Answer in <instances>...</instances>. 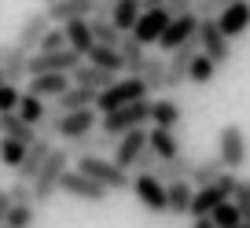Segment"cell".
Returning <instances> with one entry per match:
<instances>
[{
  "label": "cell",
  "instance_id": "cell-1",
  "mask_svg": "<svg viewBox=\"0 0 250 228\" xmlns=\"http://www.w3.org/2000/svg\"><path fill=\"white\" fill-rule=\"evenodd\" d=\"M66 162H70V155H66V147H55L52 155H48V162L41 166L37 181H33V206H44L48 199L59 191L62 177H66Z\"/></svg>",
  "mask_w": 250,
  "mask_h": 228
},
{
  "label": "cell",
  "instance_id": "cell-2",
  "mask_svg": "<svg viewBox=\"0 0 250 228\" xmlns=\"http://www.w3.org/2000/svg\"><path fill=\"white\" fill-rule=\"evenodd\" d=\"M147 100V88H144L140 78H118L114 85L107 88V92H100V100H96V114H114V110L129 107V103H140Z\"/></svg>",
  "mask_w": 250,
  "mask_h": 228
},
{
  "label": "cell",
  "instance_id": "cell-3",
  "mask_svg": "<svg viewBox=\"0 0 250 228\" xmlns=\"http://www.w3.org/2000/svg\"><path fill=\"white\" fill-rule=\"evenodd\" d=\"M78 173H85L88 181H96L107 191H133V177L118 169L110 158H78Z\"/></svg>",
  "mask_w": 250,
  "mask_h": 228
},
{
  "label": "cell",
  "instance_id": "cell-4",
  "mask_svg": "<svg viewBox=\"0 0 250 228\" xmlns=\"http://www.w3.org/2000/svg\"><path fill=\"white\" fill-rule=\"evenodd\" d=\"M151 122V100H140V103H129V107L114 110V114H103L100 118V129L107 136H125V133H133V129H144Z\"/></svg>",
  "mask_w": 250,
  "mask_h": 228
},
{
  "label": "cell",
  "instance_id": "cell-5",
  "mask_svg": "<svg viewBox=\"0 0 250 228\" xmlns=\"http://www.w3.org/2000/svg\"><path fill=\"white\" fill-rule=\"evenodd\" d=\"M195 41H199V52H203L206 59L217 66V70L232 59V41L221 33L217 19H199V37H195Z\"/></svg>",
  "mask_w": 250,
  "mask_h": 228
},
{
  "label": "cell",
  "instance_id": "cell-6",
  "mask_svg": "<svg viewBox=\"0 0 250 228\" xmlns=\"http://www.w3.org/2000/svg\"><path fill=\"white\" fill-rule=\"evenodd\" d=\"M169 11L162 8V0H147L144 4V11H140V22H136V30H133V41H140L144 48L147 44H158L162 41V33L169 30Z\"/></svg>",
  "mask_w": 250,
  "mask_h": 228
},
{
  "label": "cell",
  "instance_id": "cell-7",
  "mask_svg": "<svg viewBox=\"0 0 250 228\" xmlns=\"http://www.w3.org/2000/svg\"><path fill=\"white\" fill-rule=\"evenodd\" d=\"M247 155H250V144H247V136H243V129L239 125H225V129H221V136H217V158H221V166H225L228 173H239L243 166H247Z\"/></svg>",
  "mask_w": 250,
  "mask_h": 228
},
{
  "label": "cell",
  "instance_id": "cell-8",
  "mask_svg": "<svg viewBox=\"0 0 250 228\" xmlns=\"http://www.w3.org/2000/svg\"><path fill=\"white\" fill-rule=\"evenodd\" d=\"M52 26H70V22H92L96 19V0H55L44 8Z\"/></svg>",
  "mask_w": 250,
  "mask_h": 228
},
{
  "label": "cell",
  "instance_id": "cell-9",
  "mask_svg": "<svg viewBox=\"0 0 250 228\" xmlns=\"http://www.w3.org/2000/svg\"><path fill=\"white\" fill-rule=\"evenodd\" d=\"M59 191H62V195H70V199H78V203H96V206L107 203V195H110L107 188H100L96 181H88V177L78 173V169H66V177H62Z\"/></svg>",
  "mask_w": 250,
  "mask_h": 228
},
{
  "label": "cell",
  "instance_id": "cell-10",
  "mask_svg": "<svg viewBox=\"0 0 250 228\" xmlns=\"http://www.w3.org/2000/svg\"><path fill=\"white\" fill-rule=\"evenodd\" d=\"M195 37H199V15L191 11V15H180V19H173V22H169V30H166V33H162V41H158V48L173 55L177 48L191 44Z\"/></svg>",
  "mask_w": 250,
  "mask_h": 228
},
{
  "label": "cell",
  "instance_id": "cell-11",
  "mask_svg": "<svg viewBox=\"0 0 250 228\" xmlns=\"http://www.w3.org/2000/svg\"><path fill=\"white\" fill-rule=\"evenodd\" d=\"M147 151V129H133V133H125V136H118V144H114V151H110V162L118 166V169H125L129 173V166H136V158Z\"/></svg>",
  "mask_w": 250,
  "mask_h": 228
},
{
  "label": "cell",
  "instance_id": "cell-12",
  "mask_svg": "<svg viewBox=\"0 0 250 228\" xmlns=\"http://www.w3.org/2000/svg\"><path fill=\"white\" fill-rule=\"evenodd\" d=\"M114 144H118L114 136H107L103 129H92L81 140H70V144H62V147H66L70 158H103L107 151H114Z\"/></svg>",
  "mask_w": 250,
  "mask_h": 228
},
{
  "label": "cell",
  "instance_id": "cell-13",
  "mask_svg": "<svg viewBox=\"0 0 250 228\" xmlns=\"http://www.w3.org/2000/svg\"><path fill=\"white\" fill-rule=\"evenodd\" d=\"M48 30H52V22H48L44 11H30V15L22 19V26H19V37H15V48H22V52H37V44L48 37Z\"/></svg>",
  "mask_w": 250,
  "mask_h": 228
},
{
  "label": "cell",
  "instance_id": "cell-14",
  "mask_svg": "<svg viewBox=\"0 0 250 228\" xmlns=\"http://www.w3.org/2000/svg\"><path fill=\"white\" fill-rule=\"evenodd\" d=\"M217 26H221V33H225L228 41L243 37V33L250 30V4H247V0H232V4H225V11L217 15Z\"/></svg>",
  "mask_w": 250,
  "mask_h": 228
},
{
  "label": "cell",
  "instance_id": "cell-15",
  "mask_svg": "<svg viewBox=\"0 0 250 228\" xmlns=\"http://www.w3.org/2000/svg\"><path fill=\"white\" fill-rule=\"evenodd\" d=\"M52 151H55V144H52V140H41V136H37V140H33L30 147H26L22 166L15 169V173H19V181L33 188V181H37V173H41V166L48 162V155H52Z\"/></svg>",
  "mask_w": 250,
  "mask_h": 228
},
{
  "label": "cell",
  "instance_id": "cell-16",
  "mask_svg": "<svg viewBox=\"0 0 250 228\" xmlns=\"http://www.w3.org/2000/svg\"><path fill=\"white\" fill-rule=\"evenodd\" d=\"M133 195L147 213H166V184L155 177H133Z\"/></svg>",
  "mask_w": 250,
  "mask_h": 228
},
{
  "label": "cell",
  "instance_id": "cell-17",
  "mask_svg": "<svg viewBox=\"0 0 250 228\" xmlns=\"http://www.w3.org/2000/svg\"><path fill=\"white\" fill-rule=\"evenodd\" d=\"M122 78V74H110V70H100V66H88V63H81L78 70L70 74V81H74V88H88V92H107L114 81Z\"/></svg>",
  "mask_w": 250,
  "mask_h": 228
},
{
  "label": "cell",
  "instance_id": "cell-18",
  "mask_svg": "<svg viewBox=\"0 0 250 228\" xmlns=\"http://www.w3.org/2000/svg\"><path fill=\"white\" fill-rule=\"evenodd\" d=\"M0 78H4V85L19 88L26 78H30V52H22V48L11 44L8 55H4V63H0Z\"/></svg>",
  "mask_w": 250,
  "mask_h": 228
},
{
  "label": "cell",
  "instance_id": "cell-19",
  "mask_svg": "<svg viewBox=\"0 0 250 228\" xmlns=\"http://www.w3.org/2000/svg\"><path fill=\"white\" fill-rule=\"evenodd\" d=\"M92 129H100V122H96V107L78 110V114H62V118H59V136H62L66 144H70V140H81V136L92 133Z\"/></svg>",
  "mask_w": 250,
  "mask_h": 228
},
{
  "label": "cell",
  "instance_id": "cell-20",
  "mask_svg": "<svg viewBox=\"0 0 250 228\" xmlns=\"http://www.w3.org/2000/svg\"><path fill=\"white\" fill-rule=\"evenodd\" d=\"M70 88V74H41V78H30V96H37V100H59L62 92Z\"/></svg>",
  "mask_w": 250,
  "mask_h": 228
},
{
  "label": "cell",
  "instance_id": "cell-21",
  "mask_svg": "<svg viewBox=\"0 0 250 228\" xmlns=\"http://www.w3.org/2000/svg\"><path fill=\"white\" fill-rule=\"evenodd\" d=\"M118 55H122V70H125V78H140V70H144V63H147V48L140 44V41H133V33L118 44Z\"/></svg>",
  "mask_w": 250,
  "mask_h": 228
},
{
  "label": "cell",
  "instance_id": "cell-22",
  "mask_svg": "<svg viewBox=\"0 0 250 228\" xmlns=\"http://www.w3.org/2000/svg\"><path fill=\"white\" fill-rule=\"evenodd\" d=\"M140 81H144V88H147V96L169 92V88H166V81H169V66H166V59L147 55V63H144V70H140Z\"/></svg>",
  "mask_w": 250,
  "mask_h": 228
},
{
  "label": "cell",
  "instance_id": "cell-23",
  "mask_svg": "<svg viewBox=\"0 0 250 228\" xmlns=\"http://www.w3.org/2000/svg\"><path fill=\"white\" fill-rule=\"evenodd\" d=\"M191 199H195V188L191 181H177V184H166V213H191Z\"/></svg>",
  "mask_w": 250,
  "mask_h": 228
},
{
  "label": "cell",
  "instance_id": "cell-24",
  "mask_svg": "<svg viewBox=\"0 0 250 228\" xmlns=\"http://www.w3.org/2000/svg\"><path fill=\"white\" fill-rule=\"evenodd\" d=\"M140 11H144V4H136V0H118V4H110V22H114V30L129 37V33L136 30V22H140Z\"/></svg>",
  "mask_w": 250,
  "mask_h": 228
},
{
  "label": "cell",
  "instance_id": "cell-25",
  "mask_svg": "<svg viewBox=\"0 0 250 228\" xmlns=\"http://www.w3.org/2000/svg\"><path fill=\"white\" fill-rule=\"evenodd\" d=\"M191 173H195V158L180 155V158H169V162H158L155 181H162V184H177V181H191Z\"/></svg>",
  "mask_w": 250,
  "mask_h": 228
},
{
  "label": "cell",
  "instance_id": "cell-26",
  "mask_svg": "<svg viewBox=\"0 0 250 228\" xmlns=\"http://www.w3.org/2000/svg\"><path fill=\"white\" fill-rule=\"evenodd\" d=\"M147 147L158 155V162L180 158V140H177L173 129H147Z\"/></svg>",
  "mask_w": 250,
  "mask_h": 228
},
{
  "label": "cell",
  "instance_id": "cell-27",
  "mask_svg": "<svg viewBox=\"0 0 250 228\" xmlns=\"http://www.w3.org/2000/svg\"><path fill=\"white\" fill-rule=\"evenodd\" d=\"M96 100H100V96L96 92H88V88H66V92L59 96V100L52 103L55 110H59V114H78V110H88V107H96Z\"/></svg>",
  "mask_w": 250,
  "mask_h": 228
},
{
  "label": "cell",
  "instance_id": "cell-28",
  "mask_svg": "<svg viewBox=\"0 0 250 228\" xmlns=\"http://www.w3.org/2000/svg\"><path fill=\"white\" fill-rule=\"evenodd\" d=\"M62 33H66V48H70V52H78L81 59L96 48L92 26H88V22H70V26H62Z\"/></svg>",
  "mask_w": 250,
  "mask_h": 228
},
{
  "label": "cell",
  "instance_id": "cell-29",
  "mask_svg": "<svg viewBox=\"0 0 250 228\" xmlns=\"http://www.w3.org/2000/svg\"><path fill=\"white\" fill-rule=\"evenodd\" d=\"M0 136H8V140L22 144V147H30V144L37 140V133H33V129L26 125L19 114H0Z\"/></svg>",
  "mask_w": 250,
  "mask_h": 228
},
{
  "label": "cell",
  "instance_id": "cell-30",
  "mask_svg": "<svg viewBox=\"0 0 250 228\" xmlns=\"http://www.w3.org/2000/svg\"><path fill=\"white\" fill-rule=\"evenodd\" d=\"M151 122H155V129H177L180 125L177 100H151Z\"/></svg>",
  "mask_w": 250,
  "mask_h": 228
},
{
  "label": "cell",
  "instance_id": "cell-31",
  "mask_svg": "<svg viewBox=\"0 0 250 228\" xmlns=\"http://www.w3.org/2000/svg\"><path fill=\"white\" fill-rule=\"evenodd\" d=\"M228 169L221 166V158H203L195 162V173H191V188H210L213 181H221Z\"/></svg>",
  "mask_w": 250,
  "mask_h": 228
},
{
  "label": "cell",
  "instance_id": "cell-32",
  "mask_svg": "<svg viewBox=\"0 0 250 228\" xmlns=\"http://www.w3.org/2000/svg\"><path fill=\"white\" fill-rule=\"evenodd\" d=\"M15 114H19V118H22L30 129H37L41 118L48 114V103L37 100V96H30V92H22V100H19V110H15Z\"/></svg>",
  "mask_w": 250,
  "mask_h": 228
},
{
  "label": "cell",
  "instance_id": "cell-33",
  "mask_svg": "<svg viewBox=\"0 0 250 228\" xmlns=\"http://www.w3.org/2000/svg\"><path fill=\"white\" fill-rule=\"evenodd\" d=\"M88 66H100V70H110V74H122V55H118V48H103L96 44L92 52L85 55Z\"/></svg>",
  "mask_w": 250,
  "mask_h": 228
},
{
  "label": "cell",
  "instance_id": "cell-34",
  "mask_svg": "<svg viewBox=\"0 0 250 228\" xmlns=\"http://www.w3.org/2000/svg\"><path fill=\"white\" fill-rule=\"evenodd\" d=\"M213 74H217V66H213L203 52H199V55H195V63H191V70H188V81H191V85H210Z\"/></svg>",
  "mask_w": 250,
  "mask_h": 228
},
{
  "label": "cell",
  "instance_id": "cell-35",
  "mask_svg": "<svg viewBox=\"0 0 250 228\" xmlns=\"http://www.w3.org/2000/svg\"><path fill=\"white\" fill-rule=\"evenodd\" d=\"M88 26H92V41L103 44V48H118L125 41V33H118L114 22H88Z\"/></svg>",
  "mask_w": 250,
  "mask_h": 228
},
{
  "label": "cell",
  "instance_id": "cell-36",
  "mask_svg": "<svg viewBox=\"0 0 250 228\" xmlns=\"http://www.w3.org/2000/svg\"><path fill=\"white\" fill-rule=\"evenodd\" d=\"M232 203H235V210H239L243 225H250V177H239V184H235V191H232Z\"/></svg>",
  "mask_w": 250,
  "mask_h": 228
},
{
  "label": "cell",
  "instance_id": "cell-37",
  "mask_svg": "<svg viewBox=\"0 0 250 228\" xmlns=\"http://www.w3.org/2000/svg\"><path fill=\"white\" fill-rule=\"evenodd\" d=\"M22 158H26V147H22V144L8 140V136H0V162L11 166V169H19V166H22Z\"/></svg>",
  "mask_w": 250,
  "mask_h": 228
},
{
  "label": "cell",
  "instance_id": "cell-38",
  "mask_svg": "<svg viewBox=\"0 0 250 228\" xmlns=\"http://www.w3.org/2000/svg\"><path fill=\"white\" fill-rule=\"evenodd\" d=\"M210 221H213V228H239V225H243V217H239V210H235V203L217 206V210L210 213Z\"/></svg>",
  "mask_w": 250,
  "mask_h": 228
},
{
  "label": "cell",
  "instance_id": "cell-39",
  "mask_svg": "<svg viewBox=\"0 0 250 228\" xmlns=\"http://www.w3.org/2000/svg\"><path fill=\"white\" fill-rule=\"evenodd\" d=\"M52 52H66V33H62L59 26L48 30V37L37 44V52H33V55H52Z\"/></svg>",
  "mask_w": 250,
  "mask_h": 228
},
{
  "label": "cell",
  "instance_id": "cell-40",
  "mask_svg": "<svg viewBox=\"0 0 250 228\" xmlns=\"http://www.w3.org/2000/svg\"><path fill=\"white\" fill-rule=\"evenodd\" d=\"M33 213H37V206H11L4 225L8 228H33Z\"/></svg>",
  "mask_w": 250,
  "mask_h": 228
},
{
  "label": "cell",
  "instance_id": "cell-41",
  "mask_svg": "<svg viewBox=\"0 0 250 228\" xmlns=\"http://www.w3.org/2000/svg\"><path fill=\"white\" fill-rule=\"evenodd\" d=\"M8 199H11V206H33V188L22 184V181H15L8 188Z\"/></svg>",
  "mask_w": 250,
  "mask_h": 228
},
{
  "label": "cell",
  "instance_id": "cell-42",
  "mask_svg": "<svg viewBox=\"0 0 250 228\" xmlns=\"http://www.w3.org/2000/svg\"><path fill=\"white\" fill-rule=\"evenodd\" d=\"M19 100H22V92H19V88H11V85H4V88H0V114H15V110H19Z\"/></svg>",
  "mask_w": 250,
  "mask_h": 228
},
{
  "label": "cell",
  "instance_id": "cell-43",
  "mask_svg": "<svg viewBox=\"0 0 250 228\" xmlns=\"http://www.w3.org/2000/svg\"><path fill=\"white\" fill-rule=\"evenodd\" d=\"M133 169H136V177H155V169H158V155L147 147L140 158H136V166H133Z\"/></svg>",
  "mask_w": 250,
  "mask_h": 228
},
{
  "label": "cell",
  "instance_id": "cell-44",
  "mask_svg": "<svg viewBox=\"0 0 250 228\" xmlns=\"http://www.w3.org/2000/svg\"><path fill=\"white\" fill-rule=\"evenodd\" d=\"M225 11V4H217V0H203V4H195V15L199 19H213Z\"/></svg>",
  "mask_w": 250,
  "mask_h": 228
},
{
  "label": "cell",
  "instance_id": "cell-45",
  "mask_svg": "<svg viewBox=\"0 0 250 228\" xmlns=\"http://www.w3.org/2000/svg\"><path fill=\"white\" fill-rule=\"evenodd\" d=\"M8 210H11V199H8V191H0V228L8 221Z\"/></svg>",
  "mask_w": 250,
  "mask_h": 228
},
{
  "label": "cell",
  "instance_id": "cell-46",
  "mask_svg": "<svg viewBox=\"0 0 250 228\" xmlns=\"http://www.w3.org/2000/svg\"><path fill=\"white\" fill-rule=\"evenodd\" d=\"M191 228H213V221L210 217H195V225H191Z\"/></svg>",
  "mask_w": 250,
  "mask_h": 228
},
{
  "label": "cell",
  "instance_id": "cell-47",
  "mask_svg": "<svg viewBox=\"0 0 250 228\" xmlns=\"http://www.w3.org/2000/svg\"><path fill=\"white\" fill-rule=\"evenodd\" d=\"M8 48H11V44H0V63H4V55H8Z\"/></svg>",
  "mask_w": 250,
  "mask_h": 228
},
{
  "label": "cell",
  "instance_id": "cell-48",
  "mask_svg": "<svg viewBox=\"0 0 250 228\" xmlns=\"http://www.w3.org/2000/svg\"><path fill=\"white\" fill-rule=\"evenodd\" d=\"M0 88H4V78H0Z\"/></svg>",
  "mask_w": 250,
  "mask_h": 228
},
{
  "label": "cell",
  "instance_id": "cell-49",
  "mask_svg": "<svg viewBox=\"0 0 250 228\" xmlns=\"http://www.w3.org/2000/svg\"><path fill=\"white\" fill-rule=\"evenodd\" d=\"M239 228H250V225H239Z\"/></svg>",
  "mask_w": 250,
  "mask_h": 228
},
{
  "label": "cell",
  "instance_id": "cell-50",
  "mask_svg": "<svg viewBox=\"0 0 250 228\" xmlns=\"http://www.w3.org/2000/svg\"><path fill=\"white\" fill-rule=\"evenodd\" d=\"M4 228H8V225H4Z\"/></svg>",
  "mask_w": 250,
  "mask_h": 228
}]
</instances>
